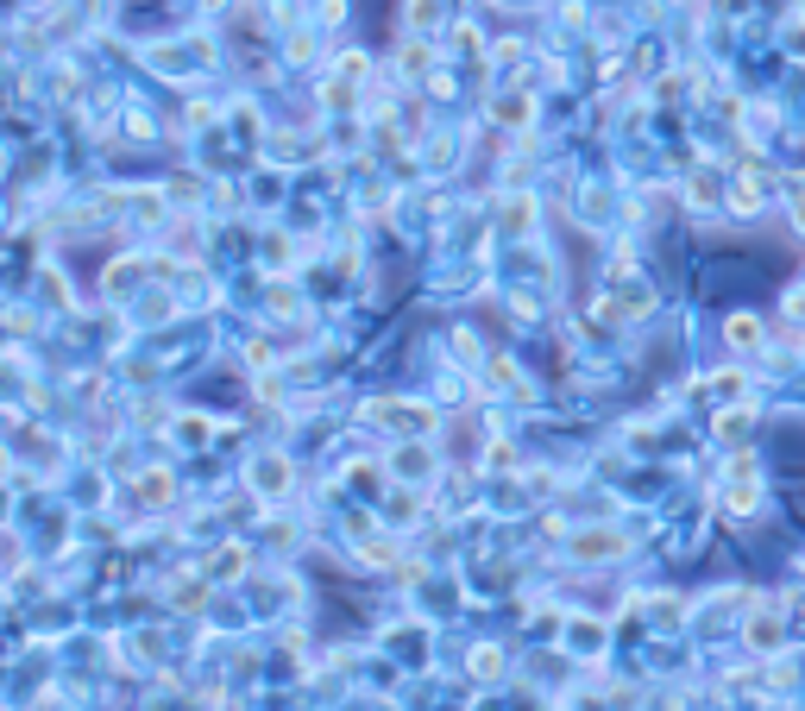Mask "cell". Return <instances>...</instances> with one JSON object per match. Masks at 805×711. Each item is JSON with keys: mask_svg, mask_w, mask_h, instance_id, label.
I'll list each match as a JSON object with an SVG mask.
<instances>
[{"mask_svg": "<svg viewBox=\"0 0 805 711\" xmlns=\"http://www.w3.org/2000/svg\"><path fill=\"white\" fill-rule=\"evenodd\" d=\"M365 416H378V422H391V428H421V422H428V410H421V403H372Z\"/></svg>", "mask_w": 805, "mask_h": 711, "instance_id": "obj_1", "label": "cell"}, {"mask_svg": "<svg viewBox=\"0 0 805 711\" xmlns=\"http://www.w3.org/2000/svg\"><path fill=\"white\" fill-rule=\"evenodd\" d=\"M259 491H270V498L283 491V460H265V466H259Z\"/></svg>", "mask_w": 805, "mask_h": 711, "instance_id": "obj_2", "label": "cell"}, {"mask_svg": "<svg viewBox=\"0 0 805 711\" xmlns=\"http://www.w3.org/2000/svg\"><path fill=\"white\" fill-rule=\"evenodd\" d=\"M730 340H736V346H755V340H762V327H755L749 315H736V321H730Z\"/></svg>", "mask_w": 805, "mask_h": 711, "instance_id": "obj_3", "label": "cell"}, {"mask_svg": "<svg viewBox=\"0 0 805 711\" xmlns=\"http://www.w3.org/2000/svg\"><path fill=\"white\" fill-rule=\"evenodd\" d=\"M472 668H478V674L491 680V674H497V649H478V655H472Z\"/></svg>", "mask_w": 805, "mask_h": 711, "instance_id": "obj_4", "label": "cell"}]
</instances>
